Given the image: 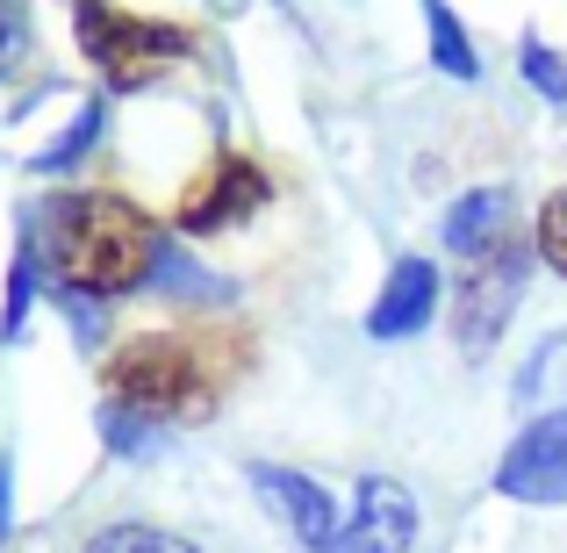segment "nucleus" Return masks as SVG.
Segmentation results:
<instances>
[{
  "mask_svg": "<svg viewBox=\"0 0 567 553\" xmlns=\"http://www.w3.org/2000/svg\"><path fill=\"white\" fill-rule=\"evenodd\" d=\"M158 223L123 194H58L37 223V252L58 274L65 295L86 303H115V295L144 288L158 266Z\"/></svg>",
  "mask_w": 567,
  "mask_h": 553,
  "instance_id": "f257e3e1",
  "label": "nucleus"
},
{
  "mask_svg": "<svg viewBox=\"0 0 567 553\" xmlns=\"http://www.w3.org/2000/svg\"><path fill=\"white\" fill-rule=\"evenodd\" d=\"M109 402L152 417V424H181V417L208 410V373L181 338H130L109 360Z\"/></svg>",
  "mask_w": 567,
  "mask_h": 553,
  "instance_id": "f03ea898",
  "label": "nucleus"
},
{
  "mask_svg": "<svg viewBox=\"0 0 567 553\" xmlns=\"http://www.w3.org/2000/svg\"><path fill=\"white\" fill-rule=\"evenodd\" d=\"M72 22H80V51L101 65L109 86H144L187 58V29L144 22V14L115 8V0H72Z\"/></svg>",
  "mask_w": 567,
  "mask_h": 553,
  "instance_id": "7ed1b4c3",
  "label": "nucleus"
},
{
  "mask_svg": "<svg viewBox=\"0 0 567 553\" xmlns=\"http://www.w3.org/2000/svg\"><path fill=\"white\" fill-rule=\"evenodd\" d=\"M517 303H525V252L503 245V252H488V259H474V274L460 280V295H453V338H460V352H467V360H488L496 338L511 331Z\"/></svg>",
  "mask_w": 567,
  "mask_h": 553,
  "instance_id": "20e7f679",
  "label": "nucleus"
},
{
  "mask_svg": "<svg viewBox=\"0 0 567 553\" xmlns=\"http://www.w3.org/2000/svg\"><path fill=\"white\" fill-rule=\"evenodd\" d=\"M251 489H259L266 511H274L309 553H352V518H346V503H338L323 482H309V474H295V468H266L259 460V468H251Z\"/></svg>",
  "mask_w": 567,
  "mask_h": 553,
  "instance_id": "39448f33",
  "label": "nucleus"
},
{
  "mask_svg": "<svg viewBox=\"0 0 567 553\" xmlns=\"http://www.w3.org/2000/svg\"><path fill=\"white\" fill-rule=\"evenodd\" d=\"M496 489L511 503H567V410H546L496 460Z\"/></svg>",
  "mask_w": 567,
  "mask_h": 553,
  "instance_id": "423d86ee",
  "label": "nucleus"
},
{
  "mask_svg": "<svg viewBox=\"0 0 567 553\" xmlns=\"http://www.w3.org/2000/svg\"><path fill=\"white\" fill-rule=\"evenodd\" d=\"M274 202V181H266L251 158H216L208 166V181L181 202V231L187 237H216V231H237V223H251L259 208Z\"/></svg>",
  "mask_w": 567,
  "mask_h": 553,
  "instance_id": "0eeeda50",
  "label": "nucleus"
},
{
  "mask_svg": "<svg viewBox=\"0 0 567 553\" xmlns=\"http://www.w3.org/2000/svg\"><path fill=\"white\" fill-rule=\"evenodd\" d=\"M346 518H352V553H410L416 532H424L416 489L395 482V474H360Z\"/></svg>",
  "mask_w": 567,
  "mask_h": 553,
  "instance_id": "6e6552de",
  "label": "nucleus"
},
{
  "mask_svg": "<svg viewBox=\"0 0 567 553\" xmlns=\"http://www.w3.org/2000/svg\"><path fill=\"white\" fill-rule=\"evenodd\" d=\"M439 317V266L431 259H395V274L381 280L374 309H367V338L395 346V338H416Z\"/></svg>",
  "mask_w": 567,
  "mask_h": 553,
  "instance_id": "1a4fd4ad",
  "label": "nucleus"
},
{
  "mask_svg": "<svg viewBox=\"0 0 567 553\" xmlns=\"http://www.w3.org/2000/svg\"><path fill=\"white\" fill-rule=\"evenodd\" d=\"M511 216H517L511 187H474L445 208L439 231H445V245H453V259H488V252L511 245Z\"/></svg>",
  "mask_w": 567,
  "mask_h": 553,
  "instance_id": "9d476101",
  "label": "nucleus"
},
{
  "mask_svg": "<svg viewBox=\"0 0 567 553\" xmlns=\"http://www.w3.org/2000/svg\"><path fill=\"white\" fill-rule=\"evenodd\" d=\"M517 402L525 410H567V331H546L532 360L517 367Z\"/></svg>",
  "mask_w": 567,
  "mask_h": 553,
  "instance_id": "9b49d317",
  "label": "nucleus"
},
{
  "mask_svg": "<svg viewBox=\"0 0 567 553\" xmlns=\"http://www.w3.org/2000/svg\"><path fill=\"white\" fill-rule=\"evenodd\" d=\"M424 29H431V58H439V72H453V80H474V72H482L467 29L453 22V8H445V0H424Z\"/></svg>",
  "mask_w": 567,
  "mask_h": 553,
  "instance_id": "f8f14e48",
  "label": "nucleus"
},
{
  "mask_svg": "<svg viewBox=\"0 0 567 553\" xmlns=\"http://www.w3.org/2000/svg\"><path fill=\"white\" fill-rule=\"evenodd\" d=\"M37 266H43V252H37V231L14 245V266H8V309H0V346H14V331H22V317H29V295H37Z\"/></svg>",
  "mask_w": 567,
  "mask_h": 553,
  "instance_id": "ddd939ff",
  "label": "nucleus"
},
{
  "mask_svg": "<svg viewBox=\"0 0 567 553\" xmlns=\"http://www.w3.org/2000/svg\"><path fill=\"white\" fill-rule=\"evenodd\" d=\"M86 553H202L181 532H158V525H109L86 540Z\"/></svg>",
  "mask_w": 567,
  "mask_h": 553,
  "instance_id": "4468645a",
  "label": "nucleus"
},
{
  "mask_svg": "<svg viewBox=\"0 0 567 553\" xmlns=\"http://www.w3.org/2000/svg\"><path fill=\"white\" fill-rule=\"evenodd\" d=\"M152 274H158V280H166V288H173V295H194V303H223V295H230V288H223V280H216V274H202V266H194V259H187V252H181V245H173V237H166V245H158V266H152Z\"/></svg>",
  "mask_w": 567,
  "mask_h": 553,
  "instance_id": "2eb2a0df",
  "label": "nucleus"
},
{
  "mask_svg": "<svg viewBox=\"0 0 567 553\" xmlns=\"http://www.w3.org/2000/svg\"><path fill=\"white\" fill-rule=\"evenodd\" d=\"M101 439H109L115 453L144 460V453H158V439H166V424H152V417H137V410H115V402H101Z\"/></svg>",
  "mask_w": 567,
  "mask_h": 553,
  "instance_id": "dca6fc26",
  "label": "nucleus"
},
{
  "mask_svg": "<svg viewBox=\"0 0 567 553\" xmlns=\"http://www.w3.org/2000/svg\"><path fill=\"white\" fill-rule=\"evenodd\" d=\"M539 259L567 280V187L546 194V208H539Z\"/></svg>",
  "mask_w": 567,
  "mask_h": 553,
  "instance_id": "f3484780",
  "label": "nucleus"
},
{
  "mask_svg": "<svg viewBox=\"0 0 567 553\" xmlns=\"http://www.w3.org/2000/svg\"><path fill=\"white\" fill-rule=\"evenodd\" d=\"M94 137H101V109H94V101H86V109H80V123H72V130H65V137H58V144H51V152H43V158H37V166H43V173H58V166H72V158H80V152H86V144H94Z\"/></svg>",
  "mask_w": 567,
  "mask_h": 553,
  "instance_id": "a211bd4d",
  "label": "nucleus"
},
{
  "mask_svg": "<svg viewBox=\"0 0 567 553\" xmlns=\"http://www.w3.org/2000/svg\"><path fill=\"white\" fill-rule=\"evenodd\" d=\"M525 80L539 86L546 101H560V109H567V65L546 51V43H525Z\"/></svg>",
  "mask_w": 567,
  "mask_h": 553,
  "instance_id": "6ab92c4d",
  "label": "nucleus"
},
{
  "mask_svg": "<svg viewBox=\"0 0 567 553\" xmlns=\"http://www.w3.org/2000/svg\"><path fill=\"white\" fill-rule=\"evenodd\" d=\"M22 51H29V14H22V0H0V72Z\"/></svg>",
  "mask_w": 567,
  "mask_h": 553,
  "instance_id": "aec40b11",
  "label": "nucleus"
}]
</instances>
